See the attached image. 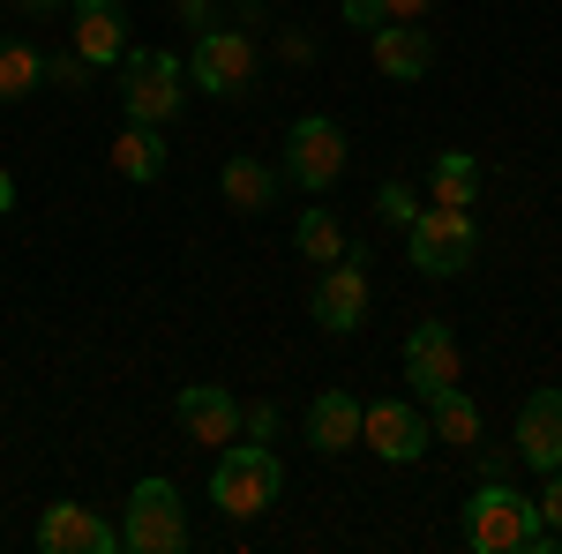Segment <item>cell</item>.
<instances>
[{
	"label": "cell",
	"mask_w": 562,
	"mask_h": 554,
	"mask_svg": "<svg viewBox=\"0 0 562 554\" xmlns=\"http://www.w3.org/2000/svg\"><path fill=\"white\" fill-rule=\"evenodd\" d=\"M113 172L135 180V188H150V180L166 172V135L150 128V121H128V128L113 135Z\"/></svg>",
	"instance_id": "ffe728a7"
},
{
	"label": "cell",
	"mask_w": 562,
	"mask_h": 554,
	"mask_svg": "<svg viewBox=\"0 0 562 554\" xmlns=\"http://www.w3.org/2000/svg\"><path fill=\"white\" fill-rule=\"evenodd\" d=\"M173 412H180V434H188V442H203V450L240 442V397H233L225 383H180Z\"/></svg>",
	"instance_id": "8fae6325"
},
{
	"label": "cell",
	"mask_w": 562,
	"mask_h": 554,
	"mask_svg": "<svg viewBox=\"0 0 562 554\" xmlns=\"http://www.w3.org/2000/svg\"><path fill=\"white\" fill-rule=\"evenodd\" d=\"M307 442H315L323 457L360 450V397H352V389H323V397L307 405Z\"/></svg>",
	"instance_id": "2e32d148"
},
{
	"label": "cell",
	"mask_w": 562,
	"mask_h": 554,
	"mask_svg": "<svg viewBox=\"0 0 562 554\" xmlns=\"http://www.w3.org/2000/svg\"><path fill=\"white\" fill-rule=\"evenodd\" d=\"M248 83H256V45H248V31H195L188 90H203V98H240Z\"/></svg>",
	"instance_id": "ba28073f"
},
{
	"label": "cell",
	"mask_w": 562,
	"mask_h": 554,
	"mask_svg": "<svg viewBox=\"0 0 562 554\" xmlns=\"http://www.w3.org/2000/svg\"><path fill=\"white\" fill-rule=\"evenodd\" d=\"M428 8H435V0H390V23H420Z\"/></svg>",
	"instance_id": "f1b7e54d"
},
{
	"label": "cell",
	"mask_w": 562,
	"mask_h": 554,
	"mask_svg": "<svg viewBox=\"0 0 562 554\" xmlns=\"http://www.w3.org/2000/svg\"><path fill=\"white\" fill-rule=\"evenodd\" d=\"M248 434L270 442V434H278V405H256V412H248Z\"/></svg>",
	"instance_id": "83f0119b"
},
{
	"label": "cell",
	"mask_w": 562,
	"mask_h": 554,
	"mask_svg": "<svg viewBox=\"0 0 562 554\" xmlns=\"http://www.w3.org/2000/svg\"><path fill=\"white\" fill-rule=\"evenodd\" d=\"M38 554H121V524L98 517L90 502H45Z\"/></svg>",
	"instance_id": "9c48e42d"
},
{
	"label": "cell",
	"mask_w": 562,
	"mask_h": 554,
	"mask_svg": "<svg viewBox=\"0 0 562 554\" xmlns=\"http://www.w3.org/2000/svg\"><path fill=\"white\" fill-rule=\"evenodd\" d=\"M428 203H450V211H473L480 203V158L473 150H435L428 158Z\"/></svg>",
	"instance_id": "d6986e66"
},
{
	"label": "cell",
	"mask_w": 562,
	"mask_h": 554,
	"mask_svg": "<svg viewBox=\"0 0 562 554\" xmlns=\"http://www.w3.org/2000/svg\"><path fill=\"white\" fill-rule=\"evenodd\" d=\"M346 23H352V31H383L390 0H346Z\"/></svg>",
	"instance_id": "484cf974"
},
{
	"label": "cell",
	"mask_w": 562,
	"mask_h": 554,
	"mask_svg": "<svg viewBox=\"0 0 562 554\" xmlns=\"http://www.w3.org/2000/svg\"><path fill=\"white\" fill-rule=\"evenodd\" d=\"M45 83H60V90H90V60L68 45V53H53L45 60Z\"/></svg>",
	"instance_id": "cb8c5ba5"
},
{
	"label": "cell",
	"mask_w": 562,
	"mask_h": 554,
	"mask_svg": "<svg viewBox=\"0 0 562 554\" xmlns=\"http://www.w3.org/2000/svg\"><path fill=\"white\" fill-rule=\"evenodd\" d=\"M375 217L405 233V225L420 217V195H413V180H383V188H375Z\"/></svg>",
	"instance_id": "603a6c76"
},
{
	"label": "cell",
	"mask_w": 562,
	"mask_h": 554,
	"mask_svg": "<svg viewBox=\"0 0 562 554\" xmlns=\"http://www.w3.org/2000/svg\"><path fill=\"white\" fill-rule=\"evenodd\" d=\"M278 53H285V60H315V38H307V31H285Z\"/></svg>",
	"instance_id": "4316f807"
},
{
	"label": "cell",
	"mask_w": 562,
	"mask_h": 554,
	"mask_svg": "<svg viewBox=\"0 0 562 554\" xmlns=\"http://www.w3.org/2000/svg\"><path fill=\"white\" fill-rule=\"evenodd\" d=\"M465 547L480 554H562L555 532L540 524V502L503 487V479H480L465 495Z\"/></svg>",
	"instance_id": "6da1fadb"
},
{
	"label": "cell",
	"mask_w": 562,
	"mask_h": 554,
	"mask_svg": "<svg viewBox=\"0 0 562 554\" xmlns=\"http://www.w3.org/2000/svg\"><path fill=\"white\" fill-rule=\"evenodd\" d=\"M180 98H188V68H180L173 53H158V45H128L121 53V113L128 121L166 128L180 113Z\"/></svg>",
	"instance_id": "277c9868"
},
{
	"label": "cell",
	"mask_w": 562,
	"mask_h": 554,
	"mask_svg": "<svg viewBox=\"0 0 562 554\" xmlns=\"http://www.w3.org/2000/svg\"><path fill=\"white\" fill-rule=\"evenodd\" d=\"M121 547L128 554H180L188 547V510H180L173 479H135L128 510H121Z\"/></svg>",
	"instance_id": "5b68a950"
},
{
	"label": "cell",
	"mask_w": 562,
	"mask_h": 554,
	"mask_svg": "<svg viewBox=\"0 0 562 554\" xmlns=\"http://www.w3.org/2000/svg\"><path fill=\"white\" fill-rule=\"evenodd\" d=\"M8 211H15V172L0 166V217H8Z\"/></svg>",
	"instance_id": "f546056e"
},
{
	"label": "cell",
	"mask_w": 562,
	"mask_h": 554,
	"mask_svg": "<svg viewBox=\"0 0 562 554\" xmlns=\"http://www.w3.org/2000/svg\"><path fill=\"white\" fill-rule=\"evenodd\" d=\"M518 465H532V472H555L562 465V389H532L518 405Z\"/></svg>",
	"instance_id": "4fadbf2b"
},
{
	"label": "cell",
	"mask_w": 562,
	"mask_h": 554,
	"mask_svg": "<svg viewBox=\"0 0 562 554\" xmlns=\"http://www.w3.org/2000/svg\"><path fill=\"white\" fill-rule=\"evenodd\" d=\"M76 53H83L90 68H121V53H128V8L121 0H76Z\"/></svg>",
	"instance_id": "5bb4252c"
},
{
	"label": "cell",
	"mask_w": 562,
	"mask_h": 554,
	"mask_svg": "<svg viewBox=\"0 0 562 554\" xmlns=\"http://www.w3.org/2000/svg\"><path fill=\"white\" fill-rule=\"evenodd\" d=\"M293 248H301L307 262H338V256H346V225H338V217L315 203V211H301V233H293Z\"/></svg>",
	"instance_id": "7402d4cb"
},
{
	"label": "cell",
	"mask_w": 562,
	"mask_h": 554,
	"mask_svg": "<svg viewBox=\"0 0 562 554\" xmlns=\"http://www.w3.org/2000/svg\"><path fill=\"white\" fill-rule=\"evenodd\" d=\"M532 502H540V524H548V532H555V547H562V465L548 472V487H540V495H532Z\"/></svg>",
	"instance_id": "d4e9b609"
},
{
	"label": "cell",
	"mask_w": 562,
	"mask_h": 554,
	"mask_svg": "<svg viewBox=\"0 0 562 554\" xmlns=\"http://www.w3.org/2000/svg\"><path fill=\"white\" fill-rule=\"evenodd\" d=\"M360 442H368L383 465H420L435 427H428V412H420V397H375V405H360Z\"/></svg>",
	"instance_id": "52a82bcc"
},
{
	"label": "cell",
	"mask_w": 562,
	"mask_h": 554,
	"mask_svg": "<svg viewBox=\"0 0 562 554\" xmlns=\"http://www.w3.org/2000/svg\"><path fill=\"white\" fill-rule=\"evenodd\" d=\"M217 195H225L240 217H262L270 203H278V172L262 166V158H225V172H217Z\"/></svg>",
	"instance_id": "ac0fdd59"
},
{
	"label": "cell",
	"mask_w": 562,
	"mask_h": 554,
	"mask_svg": "<svg viewBox=\"0 0 562 554\" xmlns=\"http://www.w3.org/2000/svg\"><path fill=\"white\" fill-rule=\"evenodd\" d=\"M368 262H352V256H338V262H323V278H315V299H307V315L330 330V338H346V330H360V315H368Z\"/></svg>",
	"instance_id": "30bf717a"
},
{
	"label": "cell",
	"mask_w": 562,
	"mask_h": 554,
	"mask_svg": "<svg viewBox=\"0 0 562 554\" xmlns=\"http://www.w3.org/2000/svg\"><path fill=\"white\" fill-rule=\"evenodd\" d=\"M458 375H465L458 330H450V323H413V338H405V383H413V397L458 383Z\"/></svg>",
	"instance_id": "7c38bea8"
},
{
	"label": "cell",
	"mask_w": 562,
	"mask_h": 554,
	"mask_svg": "<svg viewBox=\"0 0 562 554\" xmlns=\"http://www.w3.org/2000/svg\"><path fill=\"white\" fill-rule=\"evenodd\" d=\"M420 412H428L435 442H450V450H480V405L465 397V383H442L420 397Z\"/></svg>",
	"instance_id": "e0dca14e"
},
{
	"label": "cell",
	"mask_w": 562,
	"mask_h": 554,
	"mask_svg": "<svg viewBox=\"0 0 562 554\" xmlns=\"http://www.w3.org/2000/svg\"><path fill=\"white\" fill-rule=\"evenodd\" d=\"M368 53H375V68H383L390 83H420L435 68V38L420 23H383V31H368Z\"/></svg>",
	"instance_id": "9a60e30c"
},
{
	"label": "cell",
	"mask_w": 562,
	"mask_h": 554,
	"mask_svg": "<svg viewBox=\"0 0 562 554\" xmlns=\"http://www.w3.org/2000/svg\"><path fill=\"white\" fill-rule=\"evenodd\" d=\"M338 172H346V128L323 121V113H301V121L285 128V180L307 188V195H330Z\"/></svg>",
	"instance_id": "8992f818"
},
{
	"label": "cell",
	"mask_w": 562,
	"mask_h": 554,
	"mask_svg": "<svg viewBox=\"0 0 562 554\" xmlns=\"http://www.w3.org/2000/svg\"><path fill=\"white\" fill-rule=\"evenodd\" d=\"M38 83H45V53L31 38H0V105L31 98Z\"/></svg>",
	"instance_id": "44dd1931"
},
{
	"label": "cell",
	"mask_w": 562,
	"mask_h": 554,
	"mask_svg": "<svg viewBox=\"0 0 562 554\" xmlns=\"http://www.w3.org/2000/svg\"><path fill=\"white\" fill-rule=\"evenodd\" d=\"M23 8H60V0H23Z\"/></svg>",
	"instance_id": "4dcf8cb0"
},
{
	"label": "cell",
	"mask_w": 562,
	"mask_h": 554,
	"mask_svg": "<svg viewBox=\"0 0 562 554\" xmlns=\"http://www.w3.org/2000/svg\"><path fill=\"white\" fill-rule=\"evenodd\" d=\"M405 256L420 278H465L480 262V217L450 211V203H428V211L405 225Z\"/></svg>",
	"instance_id": "3957f363"
},
{
	"label": "cell",
	"mask_w": 562,
	"mask_h": 554,
	"mask_svg": "<svg viewBox=\"0 0 562 554\" xmlns=\"http://www.w3.org/2000/svg\"><path fill=\"white\" fill-rule=\"evenodd\" d=\"M285 495V465H278V450L270 442H225L211 465V502L233 524H248V517H262L270 502Z\"/></svg>",
	"instance_id": "7a4b0ae2"
}]
</instances>
